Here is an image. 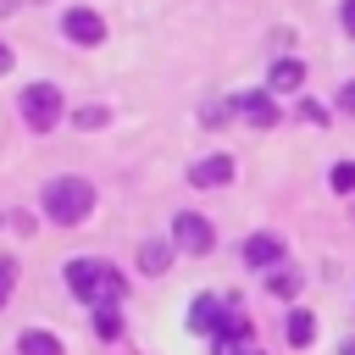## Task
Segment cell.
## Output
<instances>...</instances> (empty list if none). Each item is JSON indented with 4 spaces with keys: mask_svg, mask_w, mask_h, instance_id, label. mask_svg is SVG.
<instances>
[{
    "mask_svg": "<svg viewBox=\"0 0 355 355\" xmlns=\"http://www.w3.org/2000/svg\"><path fill=\"white\" fill-rule=\"evenodd\" d=\"M67 288L83 300V305H116L122 294H128V277L116 272V266H105V261H67Z\"/></svg>",
    "mask_w": 355,
    "mask_h": 355,
    "instance_id": "1",
    "label": "cell"
},
{
    "mask_svg": "<svg viewBox=\"0 0 355 355\" xmlns=\"http://www.w3.org/2000/svg\"><path fill=\"white\" fill-rule=\"evenodd\" d=\"M89 211H94L89 178H50V183H44V216H50L55 227H78Z\"/></svg>",
    "mask_w": 355,
    "mask_h": 355,
    "instance_id": "2",
    "label": "cell"
},
{
    "mask_svg": "<svg viewBox=\"0 0 355 355\" xmlns=\"http://www.w3.org/2000/svg\"><path fill=\"white\" fill-rule=\"evenodd\" d=\"M22 122H28L33 133H50V128L61 122V89H55V83H28V89H22Z\"/></svg>",
    "mask_w": 355,
    "mask_h": 355,
    "instance_id": "3",
    "label": "cell"
},
{
    "mask_svg": "<svg viewBox=\"0 0 355 355\" xmlns=\"http://www.w3.org/2000/svg\"><path fill=\"white\" fill-rule=\"evenodd\" d=\"M172 244L189 250V255H205V250L216 244V233H211V222H205L200 211H178V216H172Z\"/></svg>",
    "mask_w": 355,
    "mask_h": 355,
    "instance_id": "4",
    "label": "cell"
},
{
    "mask_svg": "<svg viewBox=\"0 0 355 355\" xmlns=\"http://www.w3.org/2000/svg\"><path fill=\"white\" fill-rule=\"evenodd\" d=\"M61 33H67L72 44H100V39H105V22H100V11H89V6H72V11L61 17Z\"/></svg>",
    "mask_w": 355,
    "mask_h": 355,
    "instance_id": "5",
    "label": "cell"
},
{
    "mask_svg": "<svg viewBox=\"0 0 355 355\" xmlns=\"http://www.w3.org/2000/svg\"><path fill=\"white\" fill-rule=\"evenodd\" d=\"M244 261L261 266V272L277 266V261H283V239H277V233H250V239H244Z\"/></svg>",
    "mask_w": 355,
    "mask_h": 355,
    "instance_id": "6",
    "label": "cell"
},
{
    "mask_svg": "<svg viewBox=\"0 0 355 355\" xmlns=\"http://www.w3.org/2000/svg\"><path fill=\"white\" fill-rule=\"evenodd\" d=\"M227 178H233V161H227V155H205V161L189 166V183H194V189H216V183H227Z\"/></svg>",
    "mask_w": 355,
    "mask_h": 355,
    "instance_id": "7",
    "label": "cell"
},
{
    "mask_svg": "<svg viewBox=\"0 0 355 355\" xmlns=\"http://www.w3.org/2000/svg\"><path fill=\"white\" fill-rule=\"evenodd\" d=\"M239 111H244L255 128H272V122H277V100H272L266 89H255V94H239Z\"/></svg>",
    "mask_w": 355,
    "mask_h": 355,
    "instance_id": "8",
    "label": "cell"
},
{
    "mask_svg": "<svg viewBox=\"0 0 355 355\" xmlns=\"http://www.w3.org/2000/svg\"><path fill=\"white\" fill-rule=\"evenodd\" d=\"M189 322H194L200 333H216V327L227 322V305H222L216 294H200V300H194V311H189Z\"/></svg>",
    "mask_w": 355,
    "mask_h": 355,
    "instance_id": "9",
    "label": "cell"
},
{
    "mask_svg": "<svg viewBox=\"0 0 355 355\" xmlns=\"http://www.w3.org/2000/svg\"><path fill=\"white\" fill-rule=\"evenodd\" d=\"M17 349H22V355H61V338L44 333V327H28V333L17 338Z\"/></svg>",
    "mask_w": 355,
    "mask_h": 355,
    "instance_id": "10",
    "label": "cell"
},
{
    "mask_svg": "<svg viewBox=\"0 0 355 355\" xmlns=\"http://www.w3.org/2000/svg\"><path fill=\"white\" fill-rule=\"evenodd\" d=\"M300 83H305V67H300L294 55L272 61V89H300Z\"/></svg>",
    "mask_w": 355,
    "mask_h": 355,
    "instance_id": "11",
    "label": "cell"
},
{
    "mask_svg": "<svg viewBox=\"0 0 355 355\" xmlns=\"http://www.w3.org/2000/svg\"><path fill=\"white\" fill-rule=\"evenodd\" d=\"M166 261H172V244H161V239H150V244L139 250V266H144L150 277H161V272H166Z\"/></svg>",
    "mask_w": 355,
    "mask_h": 355,
    "instance_id": "12",
    "label": "cell"
},
{
    "mask_svg": "<svg viewBox=\"0 0 355 355\" xmlns=\"http://www.w3.org/2000/svg\"><path fill=\"white\" fill-rule=\"evenodd\" d=\"M311 338H316V316H311V311H288V344L305 349Z\"/></svg>",
    "mask_w": 355,
    "mask_h": 355,
    "instance_id": "13",
    "label": "cell"
},
{
    "mask_svg": "<svg viewBox=\"0 0 355 355\" xmlns=\"http://www.w3.org/2000/svg\"><path fill=\"white\" fill-rule=\"evenodd\" d=\"M94 333H100V338H122V316H116V305H94Z\"/></svg>",
    "mask_w": 355,
    "mask_h": 355,
    "instance_id": "14",
    "label": "cell"
},
{
    "mask_svg": "<svg viewBox=\"0 0 355 355\" xmlns=\"http://www.w3.org/2000/svg\"><path fill=\"white\" fill-rule=\"evenodd\" d=\"M72 122L89 133V128H105V122H111V111H105V105H78V111H72Z\"/></svg>",
    "mask_w": 355,
    "mask_h": 355,
    "instance_id": "15",
    "label": "cell"
},
{
    "mask_svg": "<svg viewBox=\"0 0 355 355\" xmlns=\"http://www.w3.org/2000/svg\"><path fill=\"white\" fill-rule=\"evenodd\" d=\"M266 288H272V294H283V300H288V294H294V288H300V272H294V266H277V272H272V277H266Z\"/></svg>",
    "mask_w": 355,
    "mask_h": 355,
    "instance_id": "16",
    "label": "cell"
},
{
    "mask_svg": "<svg viewBox=\"0 0 355 355\" xmlns=\"http://www.w3.org/2000/svg\"><path fill=\"white\" fill-rule=\"evenodd\" d=\"M233 105H239V100H211V105L200 111V122H205V128H216V122H227V111H233Z\"/></svg>",
    "mask_w": 355,
    "mask_h": 355,
    "instance_id": "17",
    "label": "cell"
},
{
    "mask_svg": "<svg viewBox=\"0 0 355 355\" xmlns=\"http://www.w3.org/2000/svg\"><path fill=\"white\" fill-rule=\"evenodd\" d=\"M333 189L338 194H355V161H338L333 166Z\"/></svg>",
    "mask_w": 355,
    "mask_h": 355,
    "instance_id": "18",
    "label": "cell"
},
{
    "mask_svg": "<svg viewBox=\"0 0 355 355\" xmlns=\"http://www.w3.org/2000/svg\"><path fill=\"white\" fill-rule=\"evenodd\" d=\"M11 288H17V261H6V255H0V305L11 300Z\"/></svg>",
    "mask_w": 355,
    "mask_h": 355,
    "instance_id": "19",
    "label": "cell"
},
{
    "mask_svg": "<svg viewBox=\"0 0 355 355\" xmlns=\"http://www.w3.org/2000/svg\"><path fill=\"white\" fill-rule=\"evenodd\" d=\"M300 116H305V122H316V128H322V122H327V111H322V105H316V100H300Z\"/></svg>",
    "mask_w": 355,
    "mask_h": 355,
    "instance_id": "20",
    "label": "cell"
},
{
    "mask_svg": "<svg viewBox=\"0 0 355 355\" xmlns=\"http://www.w3.org/2000/svg\"><path fill=\"white\" fill-rule=\"evenodd\" d=\"M338 111H349V116H355V78L338 89Z\"/></svg>",
    "mask_w": 355,
    "mask_h": 355,
    "instance_id": "21",
    "label": "cell"
},
{
    "mask_svg": "<svg viewBox=\"0 0 355 355\" xmlns=\"http://www.w3.org/2000/svg\"><path fill=\"white\" fill-rule=\"evenodd\" d=\"M344 28L355 33V0H344Z\"/></svg>",
    "mask_w": 355,
    "mask_h": 355,
    "instance_id": "22",
    "label": "cell"
},
{
    "mask_svg": "<svg viewBox=\"0 0 355 355\" xmlns=\"http://www.w3.org/2000/svg\"><path fill=\"white\" fill-rule=\"evenodd\" d=\"M6 67H11V50H6V44H0V72H6Z\"/></svg>",
    "mask_w": 355,
    "mask_h": 355,
    "instance_id": "23",
    "label": "cell"
},
{
    "mask_svg": "<svg viewBox=\"0 0 355 355\" xmlns=\"http://www.w3.org/2000/svg\"><path fill=\"white\" fill-rule=\"evenodd\" d=\"M338 355H355V338H349V344H344V349H338Z\"/></svg>",
    "mask_w": 355,
    "mask_h": 355,
    "instance_id": "24",
    "label": "cell"
},
{
    "mask_svg": "<svg viewBox=\"0 0 355 355\" xmlns=\"http://www.w3.org/2000/svg\"><path fill=\"white\" fill-rule=\"evenodd\" d=\"M0 6H11V0H0Z\"/></svg>",
    "mask_w": 355,
    "mask_h": 355,
    "instance_id": "25",
    "label": "cell"
},
{
    "mask_svg": "<svg viewBox=\"0 0 355 355\" xmlns=\"http://www.w3.org/2000/svg\"><path fill=\"white\" fill-rule=\"evenodd\" d=\"M244 355H255V349H244Z\"/></svg>",
    "mask_w": 355,
    "mask_h": 355,
    "instance_id": "26",
    "label": "cell"
}]
</instances>
